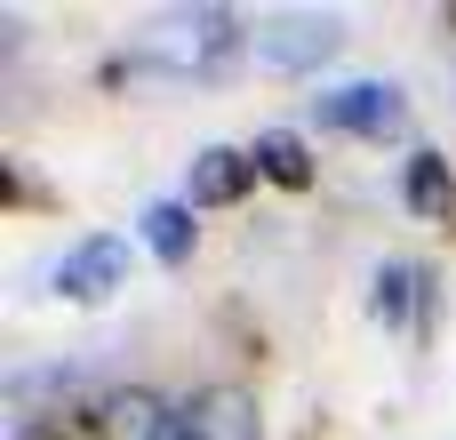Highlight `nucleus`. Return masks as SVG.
<instances>
[{
  "mask_svg": "<svg viewBox=\"0 0 456 440\" xmlns=\"http://www.w3.org/2000/svg\"><path fill=\"white\" fill-rule=\"evenodd\" d=\"M240 40H248V32H240L232 8H168V16L144 24L136 64H160V72H216V64H232Z\"/></svg>",
  "mask_w": 456,
  "mask_h": 440,
  "instance_id": "1",
  "label": "nucleus"
},
{
  "mask_svg": "<svg viewBox=\"0 0 456 440\" xmlns=\"http://www.w3.org/2000/svg\"><path fill=\"white\" fill-rule=\"evenodd\" d=\"M337 40H345V16H329V8H281L256 24V56L273 72H313L337 56Z\"/></svg>",
  "mask_w": 456,
  "mask_h": 440,
  "instance_id": "2",
  "label": "nucleus"
},
{
  "mask_svg": "<svg viewBox=\"0 0 456 440\" xmlns=\"http://www.w3.org/2000/svg\"><path fill=\"white\" fill-rule=\"evenodd\" d=\"M313 112H321V128H345V136H393V128L409 120V104H401L393 80H345V88H321Z\"/></svg>",
  "mask_w": 456,
  "mask_h": 440,
  "instance_id": "3",
  "label": "nucleus"
},
{
  "mask_svg": "<svg viewBox=\"0 0 456 440\" xmlns=\"http://www.w3.org/2000/svg\"><path fill=\"white\" fill-rule=\"evenodd\" d=\"M168 440H265V417L240 385H200L176 417H168Z\"/></svg>",
  "mask_w": 456,
  "mask_h": 440,
  "instance_id": "4",
  "label": "nucleus"
},
{
  "mask_svg": "<svg viewBox=\"0 0 456 440\" xmlns=\"http://www.w3.org/2000/svg\"><path fill=\"white\" fill-rule=\"evenodd\" d=\"M120 281H128V249H120L112 232H96V240H72V249L48 265V289H56V297H72V305H104Z\"/></svg>",
  "mask_w": 456,
  "mask_h": 440,
  "instance_id": "5",
  "label": "nucleus"
},
{
  "mask_svg": "<svg viewBox=\"0 0 456 440\" xmlns=\"http://www.w3.org/2000/svg\"><path fill=\"white\" fill-rule=\"evenodd\" d=\"M248 176H265V168H256V152H232V144H208V152L192 160V184H184V208H224V200H240V192H248Z\"/></svg>",
  "mask_w": 456,
  "mask_h": 440,
  "instance_id": "6",
  "label": "nucleus"
},
{
  "mask_svg": "<svg viewBox=\"0 0 456 440\" xmlns=\"http://www.w3.org/2000/svg\"><path fill=\"white\" fill-rule=\"evenodd\" d=\"M168 417L176 409H160L152 393H104L88 409V433L96 440H168Z\"/></svg>",
  "mask_w": 456,
  "mask_h": 440,
  "instance_id": "7",
  "label": "nucleus"
},
{
  "mask_svg": "<svg viewBox=\"0 0 456 440\" xmlns=\"http://www.w3.org/2000/svg\"><path fill=\"white\" fill-rule=\"evenodd\" d=\"M144 240H152V257L184 265V249H192V208H184V200H160V208H144Z\"/></svg>",
  "mask_w": 456,
  "mask_h": 440,
  "instance_id": "8",
  "label": "nucleus"
},
{
  "mask_svg": "<svg viewBox=\"0 0 456 440\" xmlns=\"http://www.w3.org/2000/svg\"><path fill=\"white\" fill-rule=\"evenodd\" d=\"M256 168H265L273 184H313L305 144H297V136H281V128H273V136H256Z\"/></svg>",
  "mask_w": 456,
  "mask_h": 440,
  "instance_id": "9",
  "label": "nucleus"
},
{
  "mask_svg": "<svg viewBox=\"0 0 456 440\" xmlns=\"http://www.w3.org/2000/svg\"><path fill=\"white\" fill-rule=\"evenodd\" d=\"M456 200V184H449V160H433V152H417L409 160V208H425V216H441Z\"/></svg>",
  "mask_w": 456,
  "mask_h": 440,
  "instance_id": "10",
  "label": "nucleus"
},
{
  "mask_svg": "<svg viewBox=\"0 0 456 440\" xmlns=\"http://www.w3.org/2000/svg\"><path fill=\"white\" fill-rule=\"evenodd\" d=\"M417 297H425V273L417 265H385L377 273V321H409Z\"/></svg>",
  "mask_w": 456,
  "mask_h": 440,
  "instance_id": "11",
  "label": "nucleus"
}]
</instances>
